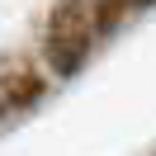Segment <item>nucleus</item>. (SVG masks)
I'll list each match as a JSON object with an SVG mask.
<instances>
[{
	"label": "nucleus",
	"mask_w": 156,
	"mask_h": 156,
	"mask_svg": "<svg viewBox=\"0 0 156 156\" xmlns=\"http://www.w3.org/2000/svg\"><path fill=\"white\" fill-rule=\"evenodd\" d=\"M90 52V24L80 14V5H62L57 19H52V33H48V62L57 76H71V71L85 62Z\"/></svg>",
	"instance_id": "1"
}]
</instances>
